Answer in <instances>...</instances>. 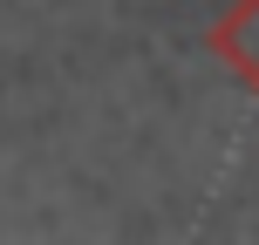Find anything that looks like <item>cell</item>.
Here are the masks:
<instances>
[{"label": "cell", "mask_w": 259, "mask_h": 245, "mask_svg": "<svg viewBox=\"0 0 259 245\" xmlns=\"http://www.w3.org/2000/svg\"><path fill=\"white\" fill-rule=\"evenodd\" d=\"M211 55L259 95V0H239V7L211 27Z\"/></svg>", "instance_id": "obj_1"}]
</instances>
